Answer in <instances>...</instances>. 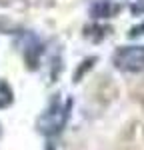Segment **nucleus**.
Returning <instances> with one entry per match:
<instances>
[{
    "label": "nucleus",
    "instance_id": "f257e3e1",
    "mask_svg": "<svg viewBox=\"0 0 144 150\" xmlns=\"http://www.w3.org/2000/svg\"><path fill=\"white\" fill-rule=\"evenodd\" d=\"M68 110H70V100L68 102H60V98H56L50 104L44 114L38 118V130L46 136H54L64 128L66 120H68Z\"/></svg>",
    "mask_w": 144,
    "mask_h": 150
},
{
    "label": "nucleus",
    "instance_id": "f03ea898",
    "mask_svg": "<svg viewBox=\"0 0 144 150\" xmlns=\"http://www.w3.org/2000/svg\"><path fill=\"white\" fill-rule=\"evenodd\" d=\"M114 66L122 72H142L144 70V46H120L112 58Z\"/></svg>",
    "mask_w": 144,
    "mask_h": 150
},
{
    "label": "nucleus",
    "instance_id": "7ed1b4c3",
    "mask_svg": "<svg viewBox=\"0 0 144 150\" xmlns=\"http://www.w3.org/2000/svg\"><path fill=\"white\" fill-rule=\"evenodd\" d=\"M12 102V90L6 82H0V108H6Z\"/></svg>",
    "mask_w": 144,
    "mask_h": 150
},
{
    "label": "nucleus",
    "instance_id": "20e7f679",
    "mask_svg": "<svg viewBox=\"0 0 144 150\" xmlns=\"http://www.w3.org/2000/svg\"><path fill=\"white\" fill-rule=\"evenodd\" d=\"M120 8L118 6H114V4H106V2H102V4H98L94 8V14L98 16H112V14H116Z\"/></svg>",
    "mask_w": 144,
    "mask_h": 150
}]
</instances>
